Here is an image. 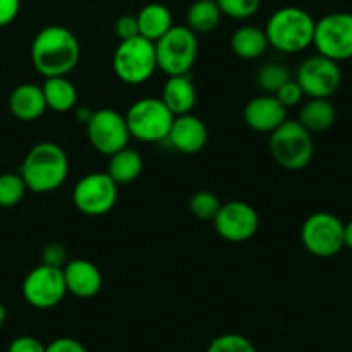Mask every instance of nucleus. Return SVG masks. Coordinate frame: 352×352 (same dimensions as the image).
I'll use <instances>...</instances> for the list:
<instances>
[{"mask_svg":"<svg viewBox=\"0 0 352 352\" xmlns=\"http://www.w3.org/2000/svg\"><path fill=\"white\" fill-rule=\"evenodd\" d=\"M67 294L62 268L43 265L33 268L23 282V296L36 309H50L60 305Z\"/></svg>","mask_w":352,"mask_h":352,"instance_id":"ddd939ff","label":"nucleus"},{"mask_svg":"<svg viewBox=\"0 0 352 352\" xmlns=\"http://www.w3.org/2000/svg\"><path fill=\"white\" fill-rule=\"evenodd\" d=\"M313 45L336 62L352 58V12H332L316 21Z\"/></svg>","mask_w":352,"mask_h":352,"instance_id":"1a4fd4ad","label":"nucleus"},{"mask_svg":"<svg viewBox=\"0 0 352 352\" xmlns=\"http://www.w3.org/2000/svg\"><path fill=\"white\" fill-rule=\"evenodd\" d=\"M315 24L308 10L296 6L275 10L265 26L268 43L284 54H299L313 45Z\"/></svg>","mask_w":352,"mask_h":352,"instance_id":"7ed1b4c3","label":"nucleus"},{"mask_svg":"<svg viewBox=\"0 0 352 352\" xmlns=\"http://www.w3.org/2000/svg\"><path fill=\"white\" fill-rule=\"evenodd\" d=\"M45 352H88L79 340L71 337H60V339L52 340L48 346H45Z\"/></svg>","mask_w":352,"mask_h":352,"instance_id":"f704fd0d","label":"nucleus"},{"mask_svg":"<svg viewBox=\"0 0 352 352\" xmlns=\"http://www.w3.org/2000/svg\"><path fill=\"white\" fill-rule=\"evenodd\" d=\"M337 113L330 98H309L299 110V124L309 133H325L336 124Z\"/></svg>","mask_w":352,"mask_h":352,"instance_id":"4be33fe9","label":"nucleus"},{"mask_svg":"<svg viewBox=\"0 0 352 352\" xmlns=\"http://www.w3.org/2000/svg\"><path fill=\"white\" fill-rule=\"evenodd\" d=\"M167 140L172 146L184 155H196L206 146L208 129L199 117L192 113L177 116L172 122Z\"/></svg>","mask_w":352,"mask_h":352,"instance_id":"dca6fc26","label":"nucleus"},{"mask_svg":"<svg viewBox=\"0 0 352 352\" xmlns=\"http://www.w3.org/2000/svg\"><path fill=\"white\" fill-rule=\"evenodd\" d=\"M222 16L232 19H250L260 10L261 0H215Z\"/></svg>","mask_w":352,"mask_h":352,"instance_id":"c85d7f7f","label":"nucleus"},{"mask_svg":"<svg viewBox=\"0 0 352 352\" xmlns=\"http://www.w3.org/2000/svg\"><path fill=\"white\" fill-rule=\"evenodd\" d=\"M119 184L107 172L88 174L74 186L72 203L81 213L88 217H100L109 213L119 198Z\"/></svg>","mask_w":352,"mask_h":352,"instance_id":"9d476101","label":"nucleus"},{"mask_svg":"<svg viewBox=\"0 0 352 352\" xmlns=\"http://www.w3.org/2000/svg\"><path fill=\"white\" fill-rule=\"evenodd\" d=\"M268 148L280 167L287 170H301L308 167L315 155L313 134L299 124V120H285L270 133Z\"/></svg>","mask_w":352,"mask_h":352,"instance_id":"20e7f679","label":"nucleus"},{"mask_svg":"<svg viewBox=\"0 0 352 352\" xmlns=\"http://www.w3.org/2000/svg\"><path fill=\"white\" fill-rule=\"evenodd\" d=\"M7 352H45V346L34 337L21 336L9 344Z\"/></svg>","mask_w":352,"mask_h":352,"instance_id":"72a5a7b5","label":"nucleus"},{"mask_svg":"<svg viewBox=\"0 0 352 352\" xmlns=\"http://www.w3.org/2000/svg\"><path fill=\"white\" fill-rule=\"evenodd\" d=\"M41 89H43L47 109H52L54 112H71L78 107V89L69 81L67 76L45 78Z\"/></svg>","mask_w":352,"mask_h":352,"instance_id":"412c9836","label":"nucleus"},{"mask_svg":"<svg viewBox=\"0 0 352 352\" xmlns=\"http://www.w3.org/2000/svg\"><path fill=\"white\" fill-rule=\"evenodd\" d=\"M344 248L352 251V220L344 223Z\"/></svg>","mask_w":352,"mask_h":352,"instance_id":"e433bc0d","label":"nucleus"},{"mask_svg":"<svg viewBox=\"0 0 352 352\" xmlns=\"http://www.w3.org/2000/svg\"><path fill=\"white\" fill-rule=\"evenodd\" d=\"M131 138L143 143H160L167 140L175 116L162 98H141L129 107L126 116Z\"/></svg>","mask_w":352,"mask_h":352,"instance_id":"0eeeda50","label":"nucleus"},{"mask_svg":"<svg viewBox=\"0 0 352 352\" xmlns=\"http://www.w3.org/2000/svg\"><path fill=\"white\" fill-rule=\"evenodd\" d=\"M79 40L60 24H50L40 30L31 43V62L43 78L67 76L79 64Z\"/></svg>","mask_w":352,"mask_h":352,"instance_id":"f257e3e1","label":"nucleus"},{"mask_svg":"<svg viewBox=\"0 0 352 352\" xmlns=\"http://www.w3.org/2000/svg\"><path fill=\"white\" fill-rule=\"evenodd\" d=\"M143 172V158L136 150L131 148H122L110 155L109 172L107 174L117 182V184H129L136 181Z\"/></svg>","mask_w":352,"mask_h":352,"instance_id":"b1692460","label":"nucleus"},{"mask_svg":"<svg viewBox=\"0 0 352 352\" xmlns=\"http://www.w3.org/2000/svg\"><path fill=\"white\" fill-rule=\"evenodd\" d=\"M112 67L117 78L126 85H143L158 69L155 43L143 36L119 41L113 52Z\"/></svg>","mask_w":352,"mask_h":352,"instance_id":"39448f33","label":"nucleus"},{"mask_svg":"<svg viewBox=\"0 0 352 352\" xmlns=\"http://www.w3.org/2000/svg\"><path fill=\"white\" fill-rule=\"evenodd\" d=\"M220 206H222V203H220L219 196L213 195L212 191H198L189 199V210H191L192 215L198 220H205V222H213Z\"/></svg>","mask_w":352,"mask_h":352,"instance_id":"cd10ccee","label":"nucleus"},{"mask_svg":"<svg viewBox=\"0 0 352 352\" xmlns=\"http://www.w3.org/2000/svg\"><path fill=\"white\" fill-rule=\"evenodd\" d=\"M291 78V72L278 62L263 64L256 72V85L267 95H275Z\"/></svg>","mask_w":352,"mask_h":352,"instance_id":"a878e982","label":"nucleus"},{"mask_svg":"<svg viewBox=\"0 0 352 352\" xmlns=\"http://www.w3.org/2000/svg\"><path fill=\"white\" fill-rule=\"evenodd\" d=\"M305 96L309 98H330L337 93L342 82V71L339 62L316 54L301 62L296 74Z\"/></svg>","mask_w":352,"mask_h":352,"instance_id":"f8f14e48","label":"nucleus"},{"mask_svg":"<svg viewBox=\"0 0 352 352\" xmlns=\"http://www.w3.org/2000/svg\"><path fill=\"white\" fill-rule=\"evenodd\" d=\"M217 234L229 243H244L254 237L260 229V215L244 201H230L220 206L213 219Z\"/></svg>","mask_w":352,"mask_h":352,"instance_id":"4468645a","label":"nucleus"},{"mask_svg":"<svg viewBox=\"0 0 352 352\" xmlns=\"http://www.w3.org/2000/svg\"><path fill=\"white\" fill-rule=\"evenodd\" d=\"M230 47L237 57L244 60H254L260 58L268 50L270 43L265 30L258 26H241L234 31L230 38Z\"/></svg>","mask_w":352,"mask_h":352,"instance_id":"5701e85b","label":"nucleus"},{"mask_svg":"<svg viewBox=\"0 0 352 352\" xmlns=\"http://www.w3.org/2000/svg\"><path fill=\"white\" fill-rule=\"evenodd\" d=\"M86 136L98 153L113 155L131 140L126 117L113 109H100L86 122Z\"/></svg>","mask_w":352,"mask_h":352,"instance_id":"9b49d317","label":"nucleus"},{"mask_svg":"<svg viewBox=\"0 0 352 352\" xmlns=\"http://www.w3.org/2000/svg\"><path fill=\"white\" fill-rule=\"evenodd\" d=\"M21 10V0H0V28L14 23Z\"/></svg>","mask_w":352,"mask_h":352,"instance_id":"c9c22d12","label":"nucleus"},{"mask_svg":"<svg viewBox=\"0 0 352 352\" xmlns=\"http://www.w3.org/2000/svg\"><path fill=\"white\" fill-rule=\"evenodd\" d=\"M302 246L316 258H332L344 250V222L330 212H316L305 220Z\"/></svg>","mask_w":352,"mask_h":352,"instance_id":"6e6552de","label":"nucleus"},{"mask_svg":"<svg viewBox=\"0 0 352 352\" xmlns=\"http://www.w3.org/2000/svg\"><path fill=\"white\" fill-rule=\"evenodd\" d=\"M287 120V109L275 95L254 96L244 107V122L256 133H272Z\"/></svg>","mask_w":352,"mask_h":352,"instance_id":"2eb2a0df","label":"nucleus"},{"mask_svg":"<svg viewBox=\"0 0 352 352\" xmlns=\"http://www.w3.org/2000/svg\"><path fill=\"white\" fill-rule=\"evenodd\" d=\"M275 96H277L278 102H280L285 109H291V107L299 105V103L302 102L305 93H302L301 86H299V82L296 81V79H289V81L275 93Z\"/></svg>","mask_w":352,"mask_h":352,"instance_id":"7c9ffc66","label":"nucleus"},{"mask_svg":"<svg viewBox=\"0 0 352 352\" xmlns=\"http://www.w3.org/2000/svg\"><path fill=\"white\" fill-rule=\"evenodd\" d=\"M113 31H116V36L119 38V41L140 36V28H138L136 16H129V14L120 16L116 21V24H113Z\"/></svg>","mask_w":352,"mask_h":352,"instance_id":"473e14b6","label":"nucleus"},{"mask_svg":"<svg viewBox=\"0 0 352 352\" xmlns=\"http://www.w3.org/2000/svg\"><path fill=\"white\" fill-rule=\"evenodd\" d=\"M6 320H7V309H6V306H3V302L0 301V329L3 327Z\"/></svg>","mask_w":352,"mask_h":352,"instance_id":"4c0bfd02","label":"nucleus"},{"mask_svg":"<svg viewBox=\"0 0 352 352\" xmlns=\"http://www.w3.org/2000/svg\"><path fill=\"white\" fill-rule=\"evenodd\" d=\"M206 352H256L253 342L239 333H223L215 337Z\"/></svg>","mask_w":352,"mask_h":352,"instance_id":"c756f323","label":"nucleus"},{"mask_svg":"<svg viewBox=\"0 0 352 352\" xmlns=\"http://www.w3.org/2000/svg\"><path fill=\"white\" fill-rule=\"evenodd\" d=\"M28 191L21 174H0V208H12Z\"/></svg>","mask_w":352,"mask_h":352,"instance_id":"bb28decb","label":"nucleus"},{"mask_svg":"<svg viewBox=\"0 0 352 352\" xmlns=\"http://www.w3.org/2000/svg\"><path fill=\"white\" fill-rule=\"evenodd\" d=\"M222 19L215 0H196L186 12V26L195 33H210L215 30Z\"/></svg>","mask_w":352,"mask_h":352,"instance_id":"393cba45","label":"nucleus"},{"mask_svg":"<svg viewBox=\"0 0 352 352\" xmlns=\"http://www.w3.org/2000/svg\"><path fill=\"white\" fill-rule=\"evenodd\" d=\"M162 102L167 105V109L177 116H184V113H191L192 109L196 107V95L195 82L191 81L188 74L181 76H168L165 81L164 89H162Z\"/></svg>","mask_w":352,"mask_h":352,"instance_id":"6ab92c4d","label":"nucleus"},{"mask_svg":"<svg viewBox=\"0 0 352 352\" xmlns=\"http://www.w3.org/2000/svg\"><path fill=\"white\" fill-rule=\"evenodd\" d=\"M9 110L16 119L23 122H33L40 119L47 110V102L41 86L24 82L17 86L9 96Z\"/></svg>","mask_w":352,"mask_h":352,"instance_id":"a211bd4d","label":"nucleus"},{"mask_svg":"<svg viewBox=\"0 0 352 352\" xmlns=\"http://www.w3.org/2000/svg\"><path fill=\"white\" fill-rule=\"evenodd\" d=\"M41 258H43V265H50V267L55 268H64V265L69 261L67 250H65L60 243L47 244Z\"/></svg>","mask_w":352,"mask_h":352,"instance_id":"2f4dec72","label":"nucleus"},{"mask_svg":"<svg viewBox=\"0 0 352 352\" xmlns=\"http://www.w3.org/2000/svg\"><path fill=\"white\" fill-rule=\"evenodd\" d=\"M67 292L81 299L95 298L103 285L102 272L88 260H69L62 268Z\"/></svg>","mask_w":352,"mask_h":352,"instance_id":"f3484780","label":"nucleus"},{"mask_svg":"<svg viewBox=\"0 0 352 352\" xmlns=\"http://www.w3.org/2000/svg\"><path fill=\"white\" fill-rule=\"evenodd\" d=\"M138 28H140V36L146 38L150 41H157L174 26L172 12L164 3H148L138 12L136 16Z\"/></svg>","mask_w":352,"mask_h":352,"instance_id":"aec40b11","label":"nucleus"},{"mask_svg":"<svg viewBox=\"0 0 352 352\" xmlns=\"http://www.w3.org/2000/svg\"><path fill=\"white\" fill-rule=\"evenodd\" d=\"M158 69L167 76L189 74L198 57V38L186 24H174L155 41Z\"/></svg>","mask_w":352,"mask_h":352,"instance_id":"423d86ee","label":"nucleus"},{"mask_svg":"<svg viewBox=\"0 0 352 352\" xmlns=\"http://www.w3.org/2000/svg\"><path fill=\"white\" fill-rule=\"evenodd\" d=\"M21 177L30 191L38 195L54 192L69 175V158L58 144L45 141L28 151L19 168Z\"/></svg>","mask_w":352,"mask_h":352,"instance_id":"f03ea898","label":"nucleus"}]
</instances>
